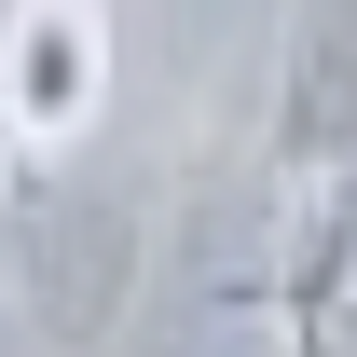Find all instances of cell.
<instances>
[{
  "label": "cell",
  "instance_id": "6da1fadb",
  "mask_svg": "<svg viewBox=\"0 0 357 357\" xmlns=\"http://www.w3.org/2000/svg\"><path fill=\"white\" fill-rule=\"evenodd\" d=\"M96 110H110V14L96 0H14L0 14V137L69 151Z\"/></svg>",
  "mask_w": 357,
  "mask_h": 357
},
{
  "label": "cell",
  "instance_id": "7a4b0ae2",
  "mask_svg": "<svg viewBox=\"0 0 357 357\" xmlns=\"http://www.w3.org/2000/svg\"><path fill=\"white\" fill-rule=\"evenodd\" d=\"M275 165H289V178H357V0H316L303 42H289Z\"/></svg>",
  "mask_w": 357,
  "mask_h": 357
},
{
  "label": "cell",
  "instance_id": "3957f363",
  "mask_svg": "<svg viewBox=\"0 0 357 357\" xmlns=\"http://www.w3.org/2000/svg\"><path fill=\"white\" fill-rule=\"evenodd\" d=\"M275 330H289V357H357V178H303V220L275 261Z\"/></svg>",
  "mask_w": 357,
  "mask_h": 357
},
{
  "label": "cell",
  "instance_id": "277c9868",
  "mask_svg": "<svg viewBox=\"0 0 357 357\" xmlns=\"http://www.w3.org/2000/svg\"><path fill=\"white\" fill-rule=\"evenodd\" d=\"M0 14H14V0H0Z\"/></svg>",
  "mask_w": 357,
  "mask_h": 357
}]
</instances>
